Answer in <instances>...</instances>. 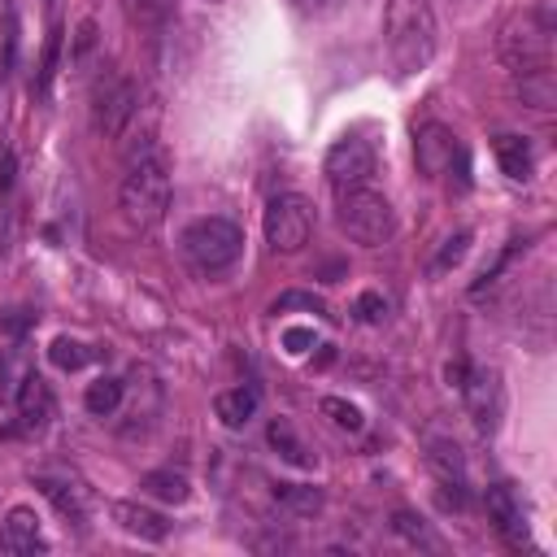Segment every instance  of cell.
Segmentation results:
<instances>
[{
    "instance_id": "obj_12",
    "label": "cell",
    "mask_w": 557,
    "mask_h": 557,
    "mask_svg": "<svg viewBox=\"0 0 557 557\" xmlns=\"http://www.w3.org/2000/svg\"><path fill=\"white\" fill-rule=\"evenodd\" d=\"M483 505H487L492 527H496L505 540H513V544L527 540V509H522V496L513 492V483H492L487 496H483Z\"/></svg>"
},
{
    "instance_id": "obj_33",
    "label": "cell",
    "mask_w": 557,
    "mask_h": 557,
    "mask_svg": "<svg viewBox=\"0 0 557 557\" xmlns=\"http://www.w3.org/2000/svg\"><path fill=\"white\" fill-rule=\"evenodd\" d=\"M44 9H48V22L57 26L61 22V0H44Z\"/></svg>"
},
{
    "instance_id": "obj_29",
    "label": "cell",
    "mask_w": 557,
    "mask_h": 557,
    "mask_svg": "<svg viewBox=\"0 0 557 557\" xmlns=\"http://www.w3.org/2000/svg\"><path fill=\"white\" fill-rule=\"evenodd\" d=\"M292 9L313 17V22H326V17H335L344 9V0H292Z\"/></svg>"
},
{
    "instance_id": "obj_4",
    "label": "cell",
    "mask_w": 557,
    "mask_h": 557,
    "mask_svg": "<svg viewBox=\"0 0 557 557\" xmlns=\"http://www.w3.org/2000/svg\"><path fill=\"white\" fill-rule=\"evenodd\" d=\"M178 248H183V257H187V265H191L196 274H222V270H231V265L239 261V252H244V231H239L231 218H196V222L183 231Z\"/></svg>"
},
{
    "instance_id": "obj_26",
    "label": "cell",
    "mask_w": 557,
    "mask_h": 557,
    "mask_svg": "<svg viewBox=\"0 0 557 557\" xmlns=\"http://www.w3.org/2000/svg\"><path fill=\"white\" fill-rule=\"evenodd\" d=\"M470 252V231H457V235H448L444 239V248H440V257L431 261V270L435 274H444V270H453V265H461V257Z\"/></svg>"
},
{
    "instance_id": "obj_16",
    "label": "cell",
    "mask_w": 557,
    "mask_h": 557,
    "mask_svg": "<svg viewBox=\"0 0 557 557\" xmlns=\"http://www.w3.org/2000/svg\"><path fill=\"white\" fill-rule=\"evenodd\" d=\"M17 413H22V422L26 426H44L48 418H52V392H48V383L30 370L26 379H22V387H17Z\"/></svg>"
},
{
    "instance_id": "obj_13",
    "label": "cell",
    "mask_w": 557,
    "mask_h": 557,
    "mask_svg": "<svg viewBox=\"0 0 557 557\" xmlns=\"http://www.w3.org/2000/svg\"><path fill=\"white\" fill-rule=\"evenodd\" d=\"M513 96L535 109V113H553L557 109V74L553 65H535V70H518L513 74Z\"/></svg>"
},
{
    "instance_id": "obj_22",
    "label": "cell",
    "mask_w": 557,
    "mask_h": 557,
    "mask_svg": "<svg viewBox=\"0 0 557 557\" xmlns=\"http://www.w3.org/2000/svg\"><path fill=\"white\" fill-rule=\"evenodd\" d=\"M122 396H126V383L104 374V379H96V383L83 392V405H87L91 418H109V413L122 405Z\"/></svg>"
},
{
    "instance_id": "obj_5",
    "label": "cell",
    "mask_w": 557,
    "mask_h": 557,
    "mask_svg": "<svg viewBox=\"0 0 557 557\" xmlns=\"http://www.w3.org/2000/svg\"><path fill=\"white\" fill-rule=\"evenodd\" d=\"M335 218H339V231H344L352 244H361V248H379V244H387V239L396 235V209H392V200H387L383 191H374V187L339 191Z\"/></svg>"
},
{
    "instance_id": "obj_7",
    "label": "cell",
    "mask_w": 557,
    "mask_h": 557,
    "mask_svg": "<svg viewBox=\"0 0 557 557\" xmlns=\"http://www.w3.org/2000/svg\"><path fill=\"white\" fill-rule=\"evenodd\" d=\"M261 226H265L270 252H283V257L300 252V248L309 244V235H313V205H309V196H300V191H278V196H270Z\"/></svg>"
},
{
    "instance_id": "obj_17",
    "label": "cell",
    "mask_w": 557,
    "mask_h": 557,
    "mask_svg": "<svg viewBox=\"0 0 557 557\" xmlns=\"http://www.w3.org/2000/svg\"><path fill=\"white\" fill-rule=\"evenodd\" d=\"M496 161H500L505 178H513V183H527L535 170V152L522 135H496Z\"/></svg>"
},
{
    "instance_id": "obj_25",
    "label": "cell",
    "mask_w": 557,
    "mask_h": 557,
    "mask_svg": "<svg viewBox=\"0 0 557 557\" xmlns=\"http://www.w3.org/2000/svg\"><path fill=\"white\" fill-rule=\"evenodd\" d=\"M322 413H326L339 431H361V426H366L361 409H357L352 400H344V396H322Z\"/></svg>"
},
{
    "instance_id": "obj_9",
    "label": "cell",
    "mask_w": 557,
    "mask_h": 557,
    "mask_svg": "<svg viewBox=\"0 0 557 557\" xmlns=\"http://www.w3.org/2000/svg\"><path fill=\"white\" fill-rule=\"evenodd\" d=\"M374 170H379V152H374L361 135L335 139L331 152H326V161H322V174H326V183L335 187V196H339V191H352V187H370Z\"/></svg>"
},
{
    "instance_id": "obj_3",
    "label": "cell",
    "mask_w": 557,
    "mask_h": 557,
    "mask_svg": "<svg viewBox=\"0 0 557 557\" xmlns=\"http://www.w3.org/2000/svg\"><path fill=\"white\" fill-rule=\"evenodd\" d=\"M496 52L509 65V74L553 65V13L540 9V4H527V9L509 13L500 35H496Z\"/></svg>"
},
{
    "instance_id": "obj_1",
    "label": "cell",
    "mask_w": 557,
    "mask_h": 557,
    "mask_svg": "<svg viewBox=\"0 0 557 557\" xmlns=\"http://www.w3.org/2000/svg\"><path fill=\"white\" fill-rule=\"evenodd\" d=\"M117 209H122V222L131 231H157L165 222V209H170V161L152 139H144L126 157V174H122V187H117Z\"/></svg>"
},
{
    "instance_id": "obj_31",
    "label": "cell",
    "mask_w": 557,
    "mask_h": 557,
    "mask_svg": "<svg viewBox=\"0 0 557 557\" xmlns=\"http://www.w3.org/2000/svg\"><path fill=\"white\" fill-rule=\"evenodd\" d=\"M283 348H287L292 357H300L305 348H313V331H309V326H292V331H283Z\"/></svg>"
},
{
    "instance_id": "obj_30",
    "label": "cell",
    "mask_w": 557,
    "mask_h": 557,
    "mask_svg": "<svg viewBox=\"0 0 557 557\" xmlns=\"http://www.w3.org/2000/svg\"><path fill=\"white\" fill-rule=\"evenodd\" d=\"M292 305L313 309V313H326V300H318V296H309V292H287V296H278V300H274V313H283V309H292Z\"/></svg>"
},
{
    "instance_id": "obj_6",
    "label": "cell",
    "mask_w": 557,
    "mask_h": 557,
    "mask_svg": "<svg viewBox=\"0 0 557 557\" xmlns=\"http://www.w3.org/2000/svg\"><path fill=\"white\" fill-rule=\"evenodd\" d=\"M448 379L457 383L470 422H474L483 435H492V431L500 426V413H505L500 370H496V366H448Z\"/></svg>"
},
{
    "instance_id": "obj_27",
    "label": "cell",
    "mask_w": 557,
    "mask_h": 557,
    "mask_svg": "<svg viewBox=\"0 0 557 557\" xmlns=\"http://www.w3.org/2000/svg\"><path fill=\"white\" fill-rule=\"evenodd\" d=\"M392 527H396V535H405L409 544H422V548H440V540H435V535L422 527V518H413V513H405V509H400V513H392Z\"/></svg>"
},
{
    "instance_id": "obj_15",
    "label": "cell",
    "mask_w": 557,
    "mask_h": 557,
    "mask_svg": "<svg viewBox=\"0 0 557 557\" xmlns=\"http://www.w3.org/2000/svg\"><path fill=\"white\" fill-rule=\"evenodd\" d=\"M4 548H13V553H44L48 548L35 509H26V505L9 509V518H4Z\"/></svg>"
},
{
    "instance_id": "obj_18",
    "label": "cell",
    "mask_w": 557,
    "mask_h": 557,
    "mask_svg": "<svg viewBox=\"0 0 557 557\" xmlns=\"http://www.w3.org/2000/svg\"><path fill=\"white\" fill-rule=\"evenodd\" d=\"M39 487H44V496L57 505V513L65 518V522H87V496H83V487L78 483H65V479H39Z\"/></svg>"
},
{
    "instance_id": "obj_14",
    "label": "cell",
    "mask_w": 557,
    "mask_h": 557,
    "mask_svg": "<svg viewBox=\"0 0 557 557\" xmlns=\"http://www.w3.org/2000/svg\"><path fill=\"white\" fill-rule=\"evenodd\" d=\"M113 522H117L126 535L148 540V544H157V540H165V535H170V522H165L157 509L135 505V500H117V505H113Z\"/></svg>"
},
{
    "instance_id": "obj_8",
    "label": "cell",
    "mask_w": 557,
    "mask_h": 557,
    "mask_svg": "<svg viewBox=\"0 0 557 557\" xmlns=\"http://www.w3.org/2000/svg\"><path fill=\"white\" fill-rule=\"evenodd\" d=\"M139 117V83L126 74H113L91 96V131L104 139H122Z\"/></svg>"
},
{
    "instance_id": "obj_11",
    "label": "cell",
    "mask_w": 557,
    "mask_h": 557,
    "mask_svg": "<svg viewBox=\"0 0 557 557\" xmlns=\"http://www.w3.org/2000/svg\"><path fill=\"white\" fill-rule=\"evenodd\" d=\"M413 157H418V170H422L426 178H440V174L453 170V157H461V144H457V135H453L448 126L426 122V126L418 131V139H413Z\"/></svg>"
},
{
    "instance_id": "obj_10",
    "label": "cell",
    "mask_w": 557,
    "mask_h": 557,
    "mask_svg": "<svg viewBox=\"0 0 557 557\" xmlns=\"http://www.w3.org/2000/svg\"><path fill=\"white\" fill-rule=\"evenodd\" d=\"M426 470L435 474L444 500L461 509L466 505V457L457 440H426Z\"/></svg>"
},
{
    "instance_id": "obj_21",
    "label": "cell",
    "mask_w": 557,
    "mask_h": 557,
    "mask_svg": "<svg viewBox=\"0 0 557 557\" xmlns=\"http://www.w3.org/2000/svg\"><path fill=\"white\" fill-rule=\"evenodd\" d=\"M139 487H144L148 496H157V500H170V505H183V500L191 496V483H187V474H183V470H174V466L148 470V474L139 479Z\"/></svg>"
},
{
    "instance_id": "obj_24",
    "label": "cell",
    "mask_w": 557,
    "mask_h": 557,
    "mask_svg": "<svg viewBox=\"0 0 557 557\" xmlns=\"http://www.w3.org/2000/svg\"><path fill=\"white\" fill-rule=\"evenodd\" d=\"M48 357L61 366V370H83L87 361H91V348L83 344V339H70V335H57L52 339V348H48Z\"/></svg>"
},
{
    "instance_id": "obj_28",
    "label": "cell",
    "mask_w": 557,
    "mask_h": 557,
    "mask_svg": "<svg viewBox=\"0 0 557 557\" xmlns=\"http://www.w3.org/2000/svg\"><path fill=\"white\" fill-rule=\"evenodd\" d=\"M352 313H357L361 322H383V318H387V296H383V292H361L357 305H352Z\"/></svg>"
},
{
    "instance_id": "obj_23",
    "label": "cell",
    "mask_w": 557,
    "mask_h": 557,
    "mask_svg": "<svg viewBox=\"0 0 557 557\" xmlns=\"http://www.w3.org/2000/svg\"><path fill=\"white\" fill-rule=\"evenodd\" d=\"M274 500L292 513H318L322 509V492L309 483H274Z\"/></svg>"
},
{
    "instance_id": "obj_2",
    "label": "cell",
    "mask_w": 557,
    "mask_h": 557,
    "mask_svg": "<svg viewBox=\"0 0 557 557\" xmlns=\"http://www.w3.org/2000/svg\"><path fill=\"white\" fill-rule=\"evenodd\" d=\"M383 48L396 74H422L440 52V22L431 0H387L383 4Z\"/></svg>"
},
{
    "instance_id": "obj_32",
    "label": "cell",
    "mask_w": 557,
    "mask_h": 557,
    "mask_svg": "<svg viewBox=\"0 0 557 557\" xmlns=\"http://www.w3.org/2000/svg\"><path fill=\"white\" fill-rule=\"evenodd\" d=\"M9 183H13V152L4 148V152H0V196L9 191Z\"/></svg>"
},
{
    "instance_id": "obj_19",
    "label": "cell",
    "mask_w": 557,
    "mask_h": 557,
    "mask_svg": "<svg viewBox=\"0 0 557 557\" xmlns=\"http://www.w3.org/2000/svg\"><path fill=\"white\" fill-rule=\"evenodd\" d=\"M213 413L222 418V426L239 431V426H248V418L257 413V392H252V387H226V392H218Z\"/></svg>"
},
{
    "instance_id": "obj_20",
    "label": "cell",
    "mask_w": 557,
    "mask_h": 557,
    "mask_svg": "<svg viewBox=\"0 0 557 557\" xmlns=\"http://www.w3.org/2000/svg\"><path fill=\"white\" fill-rule=\"evenodd\" d=\"M265 435H270V448H274L287 466H296V470H309V466H313V453L305 448V440L296 435V426H292L287 418H274Z\"/></svg>"
},
{
    "instance_id": "obj_34",
    "label": "cell",
    "mask_w": 557,
    "mask_h": 557,
    "mask_svg": "<svg viewBox=\"0 0 557 557\" xmlns=\"http://www.w3.org/2000/svg\"><path fill=\"white\" fill-rule=\"evenodd\" d=\"M4 383H9V366H4V357H0V400H4V392H9Z\"/></svg>"
}]
</instances>
